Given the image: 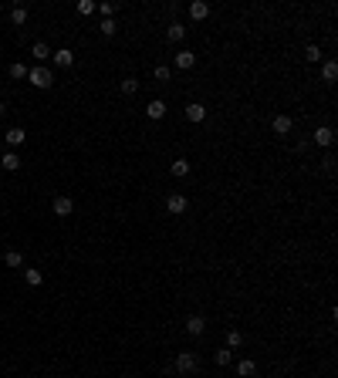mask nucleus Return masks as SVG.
Returning a JSON list of instances; mask_svg holds the SVG:
<instances>
[{
	"mask_svg": "<svg viewBox=\"0 0 338 378\" xmlns=\"http://www.w3.org/2000/svg\"><path fill=\"white\" fill-rule=\"evenodd\" d=\"M196 368H200V358H196L193 351H179V355H176V372H179V375H193Z\"/></svg>",
	"mask_w": 338,
	"mask_h": 378,
	"instance_id": "nucleus-1",
	"label": "nucleus"
},
{
	"mask_svg": "<svg viewBox=\"0 0 338 378\" xmlns=\"http://www.w3.org/2000/svg\"><path fill=\"white\" fill-rule=\"evenodd\" d=\"M31 85H34V88H51V85H55V78H51V71H48V68H31Z\"/></svg>",
	"mask_w": 338,
	"mask_h": 378,
	"instance_id": "nucleus-2",
	"label": "nucleus"
},
{
	"mask_svg": "<svg viewBox=\"0 0 338 378\" xmlns=\"http://www.w3.org/2000/svg\"><path fill=\"white\" fill-rule=\"evenodd\" d=\"M183 328H186V334H193V338H200V334L207 331V318H203V314H189L186 321H183Z\"/></svg>",
	"mask_w": 338,
	"mask_h": 378,
	"instance_id": "nucleus-3",
	"label": "nucleus"
},
{
	"mask_svg": "<svg viewBox=\"0 0 338 378\" xmlns=\"http://www.w3.org/2000/svg\"><path fill=\"white\" fill-rule=\"evenodd\" d=\"M166 209L172 213V216H183V213L189 209V199H186V196H179V192H172V196L166 199Z\"/></svg>",
	"mask_w": 338,
	"mask_h": 378,
	"instance_id": "nucleus-4",
	"label": "nucleus"
},
{
	"mask_svg": "<svg viewBox=\"0 0 338 378\" xmlns=\"http://www.w3.org/2000/svg\"><path fill=\"white\" fill-rule=\"evenodd\" d=\"M311 139H315V145H325V149H328V145L335 142V129H328V125H318Z\"/></svg>",
	"mask_w": 338,
	"mask_h": 378,
	"instance_id": "nucleus-5",
	"label": "nucleus"
},
{
	"mask_svg": "<svg viewBox=\"0 0 338 378\" xmlns=\"http://www.w3.org/2000/svg\"><path fill=\"white\" fill-rule=\"evenodd\" d=\"M271 129H274V135H291L294 122H291V115H278V118L271 122Z\"/></svg>",
	"mask_w": 338,
	"mask_h": 378,
	"instance_id": "nucleus-6",
	"label": "nucleus"
},
{
	"mask_svg": "<svg viewBox=\"0 0 338 378\" xmlns=\"http://www.w3.org/2000/svg\"><path fill=\"white\" fill-rule=\"evenodd\" d=\"M51 209H55V216H71V213H75V203H71L68 196H57L55 203H51Z\"/></svg>",
	"mask_w": 338,
	"mask_h": 378,
	"instance_id": "nucleus-7",
	"label": "nucleus"
},
{
	"mask_svg": "<svg viewBox=\"0 0 338 378\" xmlns=\"http://www.w3.org/2000/svg\"><path fill=\"white\" fill-rule=\"evenodd\" d=\"M186 118L193 122V125H200V122L207 118V105H200V101H193V105H186Z\"/></svg>",
	"mask_w": 338,
	"mask_h": 378,
	"instance_id": "nucleus-8",
	"label": "nucleus"
},
{
	"mask_svg": "<svg viewBox=\"0 0 338 378\" xmlns=\"http://www.w3.org/2000/svg\"><path fill=\"white\" fill-rule=\"evenodd\" d=\"M55 64L57 68H71V64H75V51H71V47H61V51H55Z\"/></svg>",
	"mask_w": 338,
	"mask_h": 378,
	"instance_id": "nucleus-9",
	"label": "nucleus"
},
{
	"mask_svg": "<svg viewBox=\"0 0 338 378\" xmlns=\"http://www.w3.org/2000/svg\"><path fill=\"white\" fill-rule=\"evenodd\" d=\"M172 64H176L179 71H189V68L196 64V54H193V51H179V54L172 57Z\"/></svg>",
	"mask_w": 338,
	"mask_h": 378,
	"instance_id": "nucleus-10",
	"label": "nucleus"
},
{
	"mask_svg": "<svg viewBox=\"0 0 338 378\" xmlns=\"http://www.w3.org/2000/svg\"><path fill=\"white\" fill-rule=\"evenodd\" d=\"M146 115H149L152 122H159V118L166 115V101H163V98H156V101H149V105H146Z\"/></svg>",
	"mask_w": 338,
	"mask_h": 378,
	"instance_id": "nucleus-11",
	"label": "nucleus"
},
{
	"mask_svg": "<svg viewBox=\"0 0 338 378\" xmlns=\"http://www.w3.org/2000/svg\"><path fill=\"white\" fill-rule=\"evenodd\" d=\"M189 17H193V20H203V17H210V3H203V0L189 3Z\"/></svg>",
	"mask_w": 338,
	"mask_h": 378,
	"instance_id": "nucleus-12",
	"label": "nucleus"
},
{
	"mask_svg": "<svg viewBox=\"0 0 338 378\" xmlns=\"http://www.w3.org/2000/svg\"><path fill=\"white\" fill-rule=\"evenodd\" d=\"M3 139H7V145H10V149H17V145H24L27 132H24V129H10V132L3 135Z\"/></svg>",
	"mask_w": 338,
	"mask_h": 378,
	"instance_id": "nucleus-13",
	"label": "nucleus"
},
{
	"mask_svg": "<svg viewBox=\"0 0 338 378\" xmlns=\"http://www.w3.org/2000/svg\"><path fill=\"white\" fill-rule=\"evenodd\" d=\"M166 38L172 41V44H179V41L186 38V27H183V24H179V20H176V24H169V31H166Z\"/></svg>",
	"mask_w": 338,
	"mask_h": 378,
	"instance_id": "nucleus-14",
	"label": "nucleus"
},
{
	"mask_svg": "<svg viewBox=\"0 0 338 378\" xmlns=\"http://www.w3.org/2000/svg\"><path fill=\"white\" fill-rule=\"evenodd\" d=\"M0 166H3L7 172H17L20 169V155H17V152H7V155L0 159Z\"/></svg>",
	"mask_w": 338,
	"mask_h": 378,
	"instance_id": "nucleus-15",
	"label": "nucleus"
},
{
	"mask_svg": "<svg viewBox=\"0 0 338 378\" xmlns=\"http://www.w3.org/2000/svg\"><path fill=\"white\" fill-rule=\"evenodd\" d=\"M254 372H257V365H254L250 358L237 361V375H240V378H254Z\"/></svg>",
	"mask_w": 338,
	"mask_h": 378,
	"instance_id": "nucleus-16",
	"label": "nucleus"
},
{
	"mask_svg": "<svg viewBox=\"0 0 338 378\" xmlns=\"http://www.w3.org/2000/svg\"><path fill=\"white\" fill-rule=\"evenodd\" d=\"M169 172H172L176 179H183V176H189V162H186V159H176V162L169 166Z\"/></svg>",
	"mask_w": 338,
	"mask_h": 378,
	"instance_id": "nucleus-17",
	"label": "nucleus"
},
{
	"mask_svg": "<svg viewBox=\"0 0 338 378\" xmlns=\"http://www.w3.org/2000/svg\"><path fill=\"white\" fill-rule=\"evenodd\" d=\"M31 54H34V61H48V57L55 54V51H48V44H44V41H38V44L31 47Z\"/></svg>",
	"mask_w": 338,
	"mask_h": 378,
	"instance_id": "nucleus-18",
	"label": "nucleus"
},
{
	"mask_svg": "<svg viewBox=\"0 0 338 378\" xmlns=\"http://www.w3.org/2000/svg\"><path fill=\"white\" fill-rule=\"evenodd\" d=\"M321 78H325L328 85H332V81L338 78V64H335V61H325V68H321Z\"/></svg>",
	"mask_w": 338,
	"mask_h": 378,
	"instance_id": "nucleus-19",
	"label": "nucleus"
},
{
	"mask_svg": "<svg viewBox=\"0 0 338 378\" xmlns=\"http://www.w3.org/2000/svg\"><path fill=\"white\" fill-rule=\"evenodd\" d=\"M3 264H7V267H24V253H20V250H7Z\"/></svg>",
	"mask_w": 338,
	"mask_h": 378,
	"instance_id": "nucleus-20",
	"label": "nucleus"
},
{
	"mask_svg": "<svg viewBox=\"0 0 338 378\" xmlns=\"http://www.w3.org/2000/svg\"><path fill=\"white\" fill-rule=\"evenodd\" d=\"M213 361H217V365H220V368H226V365H230V361H233V351H230V348H220V351H217V355H213Z\"/></svg>",
	"mask_w": 338,
	"mask_h": 378,
	"instance_id": "nucleus-21",
	"label": "nucleus"
},
{
	"mask_svg": "<svg viewBox=\"0 0 338 378\" xmlns=\"http://www.w3.org/2000/svg\"><path fill=\"white\" fill-rule=\"evenodd\" d=\"M240 344H244V334H240L237 328H230V331H226V348H240Z\"/></svg>",
	"mask_w": 338,
	"mask_h": 378,
	"instance_id": "nucleus-22",
	"label": "nucleus"
},
{
	"mask_svg": "<svg viewBox=\"0 0 338 378\" xmlns=\"http://www.w3.org/2000/svg\"><path fill=\"white\" fill-rule=\"evenodd\" d=\"M27 75H31V68H27V64H20V61H17V64H10V78H17V81H24Z\"/></svg>",
	"mask_w": 338,
	"mask_h": 378,
	"instance_id": "nucleus-23",
	"label": "nucleus"
},
{
	"mask_svg": "<svg viewBox=\"0 0 338 378\" xmlns=\"http://www.w3.org/2000/svg\"><path fill=\"white\" fill-rule=\"evenodd\" d=\"M10 20H14V24H17V27H24V24H27V10H24V7H14V10H10Z\"/></svg>",
	"mask_w": 338,
	"mask_h": 378,
	"instance_id": "nucleus-24",
	"label": "nucleus"
},
{
	"mask_svg": "<svg viewBox=\"0 0 338 378\" xmlns=\"http://www.w3.org/2000/svg\"><path fill=\"white\" fill-rule=\"evenodd\" d=\"M118 88H122V94H135V92H139V81H135V78H125Z\"/></svg>",
	"mask_w": 338,
	"mask_h": 378,
	"instance_id": "nucleus-25",
	"label": "nucleus"
},
{
	"mask_svg": "<svg viewBox=\"0 0 338 378\" xmlns=\"http://www.w3.org/2000/svg\"><path fill=\"white\" fill-rule=\"evenodd\" d=\"M24 277H27V284H31V287H38V284L44 281V274H41V270H24Z\"/></svg>",
	"mask_w": 338,
	"mask_h": 378,
	"instance_id": "nucleus-26",
	"label": "nucleus"
},
{
	"mask_svg": "<svg viewBox=\"0 0 338 378\" xmlns=\"http://www.w3.org/2000/svg\"><path fill=\"white\" fill-rule=\"evenodd\" d=\"M304 57L311 61V64H318V57H321V51H318V44H308V51H304Z\"/></svg>",
	"mask_w": 338,
	"mask_h": 378,
	"instance_id": "nucleus-27",
	"label": "nucleus"
},
{
	"mask_svg": "<svg viewBox=\"0 0 338 378\" xmlns=\"http://www.w3.org/2000/svg\"><path fill=\"white\" fill-rule=\"evenodd\" d=\"M169 75H172V71H169L166 64H156V81H169Z\"/></svg>",
	"mask_w": 338,
	"mask_h": 378,
	"instance_id": "nucleus-28",
	"label": "nucleus"
},
{
	"mask_svg": "<svg viewBox=\"0 0 338 378\" xmlns=\"http://www.w3.org/2000/svg\"><path fill=\"white\" fill-rule=\"evenodd\" d=\"M78 14H85V17L95 14V3H92V0H81V3H78Z\"/></svg>",
	"mask_w": 338,
	"mask_h": 378,
	"instance_id": "nucleus-29",
	"label": "nucleus"
},
{
	"mask_svg": "<svg viewBox=\"0 0 338 378\" xmlns=\"http://www.w3.org/2000/svg\"><path fill=\"white\" fill-rule=\"evenodd\" d=\"M115 31H118V27H115V20H102V34H105V38H112Z\"/></svg>",
	"mask_w": 338,
	"mask_h": 378,
	"instance_id": "nucleus-30",
	"label": "nucleus"
},
{
	"mask_svg": "<svg viewBox=\"0 0 338 378\" xmlns=\"http://www.w3.org/2000/svg\"><path fill=\"white\" fill-rule=\"evenodd\" d=\"M3 112H7V105H3V101H0V118H3Z\"/></svg>",
	"mask_w": 338,
	"mask_h": 378,
	"instance_id": "nucleus-31",
	"label": "nucleus"
},
{
	"mask_svg": "<svg viewBox=\"0 0 338 378\" xmlns=\"http://www.w3.org/2000/svg\"><path fill=\"white\" fill-rule=\"evenodd\" d=\"M0 149H3V142H0Z\"/></svg>",
	"mask_w": 338,
	"mask_h": 378,
	"instance_id": "nucleus-32",
	"label": "nucleus"
},
{
	"mask_svg": "<svg viewBox=\"0 0 338 378\" xmlns=\"http://www.w3.org/2000/svg\"><path fill=\"white\" fill-rule=\"evenodd\" d=\"M0 10H3V7H0Z\"/></svg>",
	"mask_w": 338,
	"mask_h": 378,
	"instance_id": "nucleus-33",
	"label": "nucleus"
}]
</instances>
